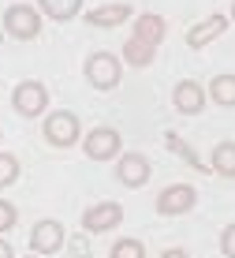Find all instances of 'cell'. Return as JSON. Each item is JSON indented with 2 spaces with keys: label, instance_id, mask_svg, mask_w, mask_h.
<instances>
[{
  "label": "cell",
  "instance_id": "1",
  "mask_svg": "<svg viewBox=\"0 0 235 258\" xmlns=\"http://www.w3.org/2000/svg\"><path fill=\"white\" fill-rule=\"evenodd\" d=\"M83 75H86V83L94 86V90H116L120 79H123V60L116 56V52H108V49H97L83 60Z\"/></svg>",
  "mask_w": 235,
  "mask_h": 258
},
{
  "label": "cell",
  "instance_id": "2",
  "mask_svg": "<svg viewBox=\"0 0 235 258\" xmlns=\"http://www.w3.org/2000/svg\"><path fill=\"white\" fill-rule=\"evenodd\" d=\"M41 135H45V142H49V146H56V150H71V146H79V142H83V120H79L71 109L45 112Z\"/></svg>",
  "mask_w": 235,
  "mask_h": 258
},
{
  "label": "cell",
  "instance_id": "3",
  "mask_svg": "<svg viewBox=\"0 0 235 258\" xmlns=\"http://www.w3.org/2000/svg\"><path fill=\"white\" fill-rule=\"evenodd\" d=\"M12 109L26 120H38L49 112V86L38 83V79H23L19 86L12 90Z\"/></svg>",
  "mask_w": 235,
  "mask_h": 258
},
{
  "label": "cell",
  "instance_id": "4",
  "mask_svg": "<svg viewBox=\"0 0 235 258\" xmlns=\"http://www.w3.org/2000/svg\"><path fill=\"white\" fill-rule=\"evenodd\" d=\"M83 154L90 157V161H116V157L123 154V139L116 127H108V123H101V127L86 131L83 135Z\"/></svg>",
  "mask_w": 235,
  "mask_h": 258
},
{
  "label": "cell",
  "instance_id": "5",
  "mask_svg": "<svg viewBox=\"0 0 235 258\" xmlns=\"http://www.w3.org/2000/svg\"><path fill=\"white\" fill-rule=\"evenodd\" d=\"M4 34L15 41H34L41 34V12L34 4H12L4 12Z\"/></svg>",
  "mask_w": 235,
  "mask_h": 258
},
{
  "label": "cell",
  "instance_id": "6",
  "mask_svg": "<svg viewBox=\"0 0 235 258\" xmlns=\"http://www.w3.org/2000/svg\"><path fill=\"white\" fill-rule=\"evenodd\" d=\"M149 176H153V165H149L146 154H138V150H127V154H120V161H116V180H120L127 191L146 187Z\"/></svg>",
  "mask_w": 235,
  "mask_h": 258
},
{
  "label": "cell",
  "instance_id": "7",
  "mask_svg": "<svg viewBox=\"0 0 235 258\" xmlns=\"http://www.w3.org/2000/svg\"><path fill=\"white\" fill-rule=\"evenodd\" d=\"M120 221H123L120 202H94V206L83 210V232L86 236H105V232H112Z\"/></svg>",
  "mask_w": 235,
  "mask_h": 258
},
{
  "label": "cell",
  "instance_id": "8",
  "mask_svg": "<svg viewBox=\"0 0 235 258\" xmlns=\"http://www.w3.org/2000/svg\"><path fill=\"white\" fill-rule=\"evenodd\" d=\"M198 202V191L191 183H168L165 191H157V213L161 217H179V213H191Z\"/></svg>",
  "mask_w": 235,
  "mask_h": 258
},
{
  "label": "cell",
  "instance_id": "9",
  "mask_svg": "<svg viewBox=\"0 0 235 258\" xmlns=\"http://www.w3.org/2000/svg\"><path fill=\"white\" fill-rule=\"evenodd\" d=\"M64 239H67L64 225H60V221H52V217H45V221H38V225L30 228V251L38 254V258L56 254L60 247H64Z\"/></svg>",
  "mask_w": 235,
  "mask_h": 258
},
{
  "label": "cell",
  "instance_id": "10",
  "mask_svg": "<svg viewBox=\"0 0 235 258\" xmlns=\"http://www.w3.org/2000/svg\"><path fill=\"white\" fill-rule=\"evenodd\" d=\"M205 86L198 83V79H179L176 90H172V105H176V112H183V116H198V112L205 109Z\"/></svg>",
  "mask_w": 235,
  "mask_h": 258
},
{
  "label": "cell",
  "instance_id": "11",
  "mask_svg": "<svg viewBox=\"0 0 235 258\" xmlns=\"http://www.w3.org/2000/svg\"><path fill=\"white\" fill-rule=\"evenodd\" d=\"M83 19L90 26H97V30H112V26H123L127 19H134V8L112 0V4H97L94 12H83Z\"/></svg>",
  "mask_w": 235,
  "mask_h": 258
},
{
  "label": "cell",
  "instance_id": "12",
  "mask_svg": "<svg viewBox=\"0 0 235 258\" xmlns=\"http://www.w3.org/2000/svg\"><path fill=\"white\" fill-rule=\"evenodd\" d=\"M131 23H134L131 38H138V41H146V45L161 49V41H165V34H168V23H165V15H157V12H138Z\"/></svg>",
  "mask_w": 235,
  "mask_h": 258
},
{
  "label": "cell",
  "instance_id": "13",
  "mask_svg": "<svg viewBox=\"0 0 235 258\" xmlns=\"http://www.w3.org/2000/svg\"><path fill=\"white\" fill-rule=\"evenodd\" d=\"M228 30V15H209V19H202V23H194L191 30H187V45L191 49H205L209 41H216L220 34Z\"/></svg>",
  "mask_w": 235,
  "mask_h": 258
},
{
  "label": "cell",
  "instance_id": "14",
  "mask_svg": "<svg viewBox=\"0 0 235 258\" xmlns=\"http://www.w3.org/2000/svg\"><path fill=\"white\" fill-rule=\"evenodd\" d=\"M209 168L224 180H235V142L231 139H220L209 154Z\"/></svg>",
  "mask_w": 235,
  "mask_h": 258
},
{
  "label": "cell",
  "instance_id": "15",
  "mask_svg": "<svg viewBox=\"0 0 235 258\" xmlns=\"http://www.w3.org/2000/svg\"><path fill=\"white\" fill-rule=\"evenodd\" d=\"M205 97H213L220 109H235V75H231V71H220V75H213Z\"/></svg>",
  "mask_w": 235,
  "mask_h": 258
},
{
  "label": "cell",
  "instance_id": "16",
  "mask_svg": "<svg viewBox=\"0 0 235 258\" xmlns=\"http://www.w3.org/2000/svg\"><path fill=\"white\" fill-rule=\"evenodd\" d=\"M120 60L127 68H149L153 60H157V49L146 45V41H138V38H127V41H123V56Z\"/></svg>",
  "mask_w": 235,
  "mask_h": 258
},
{
  "label": "cell",
  "instance_id": "17",
  "mask_svg": "<svg viewBox=\"0 0 235 258\" xmlns=\"http://www.w3.org/2000/svg\"><path fill=\"white\" fill-rule=\"evenodd\" d=\"M38 12L56 23H67L75 15H83V0H38Z\"/></svg>",
  "mask_w": 235,
  "mask_h": 258
},
{
  "label": "cell",
  "instance_id": "18",
  "mask_svg": "<svg viewBox=\"0 0 235 258\" xmlns=\"http://www.w3.org/2000/svg\"><path fill=\"white\" fill-rule=\"evenodd\" d=\"M165 146H168L176 157H183V161L191 165V168H198V172H209V161H202V157H198V150H194V146H187V142L179 139L176 131H168V135H165Z\"/></svg>",
  "mask_w": 235,
  "mask_h": 258
},
{
  "label": "cell",
  "instance_id": "19",
  "mask_svg": "<svg viewBox=\"0 0 235 258\" xmlns=\"http://www.w3.org/2000/svg\"><path fill=\"white\" fill-rule=\"evenodd\" d=\"M19 172H23L19 157H15V154H8V150H0V191H4V187H12V183L19 180Z\"/></svg>",
  "mask_w": 235,
  "mask_h": 258
},
{
  "label": "cell",
  "instance_id": "20",
  "mask_svg": "<svg viewBox=\"0 0 235 258\" xmlns=\"http://www.w3.org/2000/svg\"><path fill=\"white\" fill-rule=\"evenodd\" d=\"M108 258H146V247H142V239H116L112 251H108Z\"/></svg>",
  "mask_w": 235,
  "mask_h": 258
},
{
  "label": "cell",
  "instance_id": "21",
  "mask_svg": "<svg viewBox=\"0 0 235 258\" xmlns=\"http://www.w3.org/2000/svg\"><path fill=\"white\" fill-rule=\"evenodd\" d=\"M15 221H19V210H15L8 199H0V236H4V232H12V228H15Z\"/></svg>",
  "mask_w": 235,
  "mask_h": 258
},
{
  "label": "cell",
  "instance_id": "22",
  "mask_svg": "<svg viewBox=\"0 0 235 258\" xmlns=\"http://www.w3.org/2000/svg\"><path fill=\"white\" fill-rule=\"evenodd\" d=\"M220 254L224 258H235V221L220 228Z\"/></svg>",
  "mask_w": 235,
  "mask_h": 258
},
{
  "label": "cell",
  "instance_id": "23",
  "mask_svg": "<svg viewBox=\"0 0 235 258\" xmlns=\"http://www.w3.org/2000/svg\"><path fill=\"white\" fill-rule=\"evenodd\" d=\"M71 254H75V258H86L90 251H86V239L83 236H79V239H71Z\"/></svg>",
  "mask_w": 235,
  "mask_h": 258
},
{
  "label": "cell",
  "instance_id": "24",
  "mask_svg": "<svg viewBox=\"0 0 235 258\" xmlns=\"http://www.w3.org/2000/svg\"><path fill=\"white\" fill-rule=\"evenodd\" d=\"M161 258H191V251H183V247H168V251H161Z\"/></svg>",
  "mask_w": 235,
  "mask_h": 258
},
{
  "label": "cell",
  "instance_id": "25",
  "mask_svg": "<svg viewBox=\"0 0 235 258\" xmlns=\"http://www.w3.org/2000/svg\"><path fill=\"white\" fill-rule=\"evenodd\" d=\"M0 258H15V251H12V243H8L4 236H0Z\"/></svg>",
  "mask_w": 235,
  "mask_h": 258
},
{
  "label": "cell",
  "instance_id": "26",
  "mask_svg": "<svg viewBox=\"0 0 235 258\" xmlns=\"http://www.w3.org/2000/svg\"><path fill=\"white\" fill-rule=\"evenodd\" d=\"M228 23H235V0H231V15H228Z\"/></svg>",
  "mask_w": 235,
  "mask_h": 258
},
{
  "label": "cell",
  "instance_id": "27",
  "mask_svg": "<svg viewBox=\"0 0 235 258\" xmlns=\"http://www.w3.org/2000/svg\"><path fill=\"white\" fill-rule=\"evenodd\" d=\"M26 258H38V254H26Z\"/></svg>",
  "mask_w": 235,
  "mask_h": 258
}]
</instances>
